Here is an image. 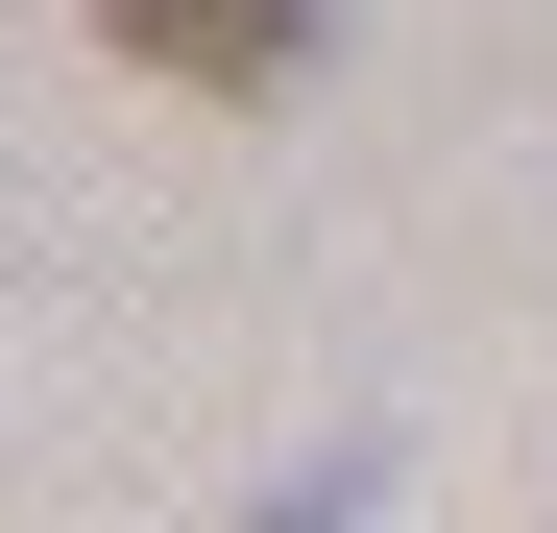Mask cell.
Returning <instances> with one entry per match:
<instances>
[{"mask_svg": "<svg viewBox=\"0 0 557 533\" xmlns=\"http://www.w3.org/2000/svg\"><path fill=\"white\" fill-rule=\"evenodd\" d=\"M98 25H122L146 73H195V98H292V73H315V25H339V0H98Z\"/></svg>", "mask_w": 557, "mask_h": 533, "instance_id": "obj_1", "label": "cell"}, {"mask_svg": "<svg viewBox=\"0 0 557 533\" xmlns=\"http://www.w3.org/2000/svg\"><path fill=\"white\" fill-rule=\"evenodd\" d=\"M267 533H363V461H315V485H292V509H267Z\"/></svg>", "mask_w": 557, "mask_h": 533, "instance_id": "obj_2", "label": "cell"}]
</instances>
